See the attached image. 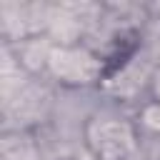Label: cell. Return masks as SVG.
Returning <instances> with one entry per match:
<instances>
[{"label":"cell","instance_id":"1","mask_svg":"<svg viewBox=\"0 0 160 160\" xmlns=\"http://www.w3.org/2000/svg\"><path fill=\"white\" fill-rule=\"evenodd\" d=\"M92 138H95L98 150H100L105 158H110V160L125 155L128 148H130L128 128L120 125V122H100V125H95V128H92Z\"/></svg>","mask_w":160,"mask_h":160},{"label":"cell","instance_id":"2","mask_svg":"<svg viewBox=\"0 0 160 160\" xmlns=\"http://www.w3.org/2000/svg\"><path fill=\"white\" fill-rule=\"evenodd\" d=\"M50 62L55 68V72H60L62 78H70V80H85L95 72V65L88 55H80V52H52L50 55Z\"/></svg>","mask_w":160,"mask_h":160},{"label":"cell","instance_id":"3","mask_svg":"<svg viewBox=\"0 0 160 160\" xmlns=\"http://www.w3.org/2000/svg\"><path fill=\"white\" fill-rule=\"evenodd\" d=\"M148 120H150V125H158V128H160V108L148 110Z\"/></svg>","mask_w":160,"mask_h":160},{"label":"cell","instance_id":"4","mask_svg":"<svg viewBox=\"0 0 160 160\" xmlns=\"http://www.w3.org/2000/svg\"><path fill=\"white\" fill-rule=\"evenodd\" d=\"M158 90H160V82H158Z\"/></svg>","mask_w":160,"mask_h":160}]
</instances>
